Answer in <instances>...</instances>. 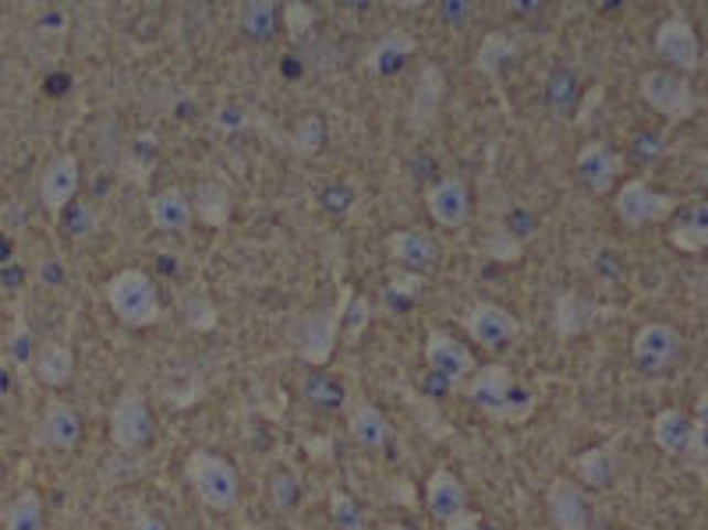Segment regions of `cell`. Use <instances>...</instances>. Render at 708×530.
<instances>
[{
	"label": "cell",
	"mask_w": 708,
	"mask_h": 530,
	"mask_svg": "<svg viewBox=\"0 0 708 530\" xmlns=\"http://www.w3.org/2000/svg\"><path fill=\"white\" fill-rule=\"evenodd\" d=\"M464 392L482 414L496 418V421H507V424L525 421L535 410V397L517 389L507 365H479L475 371H471V379L464 382Z\"/></svg>",
	"instance_id": "1"
},
{
	"label": "cell",
	"mask_w": 708,
	"mask_h": 530,
	"mask_svg": "<svg viewBox=\"0 0 708 530\" xmlns=\"http://www.w3.org/2000/svg\"><path fill=\"white\" fill-rule=\"evenodd\" d=\"M184 482L192 485L195 499L213 512H230L242 499V477L227 456L213 450H192L184 459Z\"/></svg>",
	"instance_id": "2"
},
{
	"label": "cell",
	"mask_w": 708,
	"mask_h": 530,
	"mask_svg": "<svg viewBox=\"0 0 708 530\" xmlns=\"http://www.w3.org/2000/svg\"><path fill=\"white\" fill-rule=\"evenodd\" d=\"M107 304L128 329H149L160 322V294L146 269H121L107 280Z\"/></svg>",
	"instance_id": "3"
},
{
	"label": "cell",
	"mask_w": 708,
	"mask_h": 530,
	"mask_svg": "<svg viewBox=\"0 0 708 530\" xmlns=\"http://www.w3.org/2000/svg\"><path fill=\"white\" fill-rule=\"evenodd\" d=\"M652 442L666 456H690L705 464V403L698 418H690L680 407H666L652 418Z\"/></svg>",
	"instance_id": "4"
},
{
	"label": "cell",
	"mask_w": 708,
	"mask_h": 530,
	"mask_svg": "<svg viewBox=\"0 0 708 530\" xmlns=\"http://www.w3.org/2000/svg\"><path fill=\"white\" fill-rule=\"evenodd\" d=\"M637 93H642V99L655 113L669 117L673 125L687 121V117H695L698 110V96L690 89V82L677 72H669V67H652V72H645L642 82H637Z\"/></svg>",
	"instance_id": "5"
},
{
	"label": "cell",
	"mask_w": 708,
	"mask_h": 530,
	"mask_svg": "<svg viewBox=\"0 0 708 530\" xmlns=\"http://www.w3.org/2000/svg\"><path fill=\"white\" fill-rule=\"evenodd\" d=\"M613 209L631 230H642V227H652V224H663V219L677 209V198L655 192L645 177H631V181H623L616 187Z\"/></svg>",
	"instance_id": "6"
},
{
	"label": "cell",
	"mask_w": 708,
	"mask_h": 530,
	"mask_svg": "<svg viewBox=\"0 0 708 530\" xmlns=\"http://www.w3.org/2000/svg\"><path fill=\"white\" fill-rule=\"evenodd\" d=\"M149 435H153V414H149V400L142 389H125L110 407V442L121 453L142 450Z\"/></svg>",
	"instance_id": "7"
},
{
	"label": "cell",
	"mask_w": 708,
	"mask_h": 530,
	"mask_svg": "<svg viewBox=\"0 0 708 530\" xmlns=\"http://www.w3.org/2000/svg\"><path fill=\"white\" fill-rule=\"evenodd\" d=\"M680 350H684V336L673 326H666V322H648V326H642L631 339V357L645 375H666L680 361Z\"/></svg>",
	"instance_id": "8"
},
{
	"label": "cell",
	"mask_w": 708,
	"mask_h": 530,
	"mask_svg": "<svg viewBox=\"0 0 708 530\" xmlns=\"http://www.w3.org/2000/svg\"><path fill=\"white\" fill-rule=\"evenodd\" d=\"M655 50H659V57L669 64V72H677V75L701 72L705 50H701L695 25H690L684 14H673V19H666L659 29H655Z\"/></svg>",
	"instance_id": "9"
},
{
	"label": "cell",
	"mask_w": 708,
	"mask_h": 530,
	"mask_svg": "<svg viewBox=\"0 0 708 530\" xmlns=\"http://www.w3.org/2000/svg\"><path fill=\"white\" fill-rule=\"evenodd\" d=\"M426 365L440 382H447L450 389H464V382L475 371V354H471L458 336L432 329L426 336Z\"/></svg>",
	"instance_id": "10"
},
{
	"label": "cell",
	"mask_w": 708,
	"mask_h": 530,
	"mask_svg": "<svg viewBox=\"0 0 708 530\" xmlns=\"http://www.w3.org/2000/svg\"><path fill=\"white\" fill-rule=\"evenodd\" d=\"M78 187H82V163L75 152H64V156H54L40 174V202L46 213L61 216L64 209H72L75 198H78Z\"/></svg>",
	"instance_id": "11"
},
{
	"label": "cell",
	"mask_w": 708,
	"mask_h": 530,
	"mask_svg": "<svg viewBox=\"0 0 708 530\" xmlns=\"http://www.w3.org/2000/svg\"><path fill=\"white\" fill-rule=\"evenodd\" d=\"M347 301H351V294L344 290L336 307H323V312H312L305 318V336H301V361L305 365H312V368L330 365L336 339H341V318H344Z\"/></svg>",
	"instance_id": "12"
},
{
	"label": "cell",
	"mask_w": 708,
	"mask_h": 530,
	"mask_svg": "<svg viewBox=\"0 0 708 530\" xmlns=\"http://www.w3.org/2000/svg\"><path fill=\"white\" fill-rule=\"evenodd\" d=\"M549 517L560 530H596V512L575 477H553L546 491Z\"/></svg>",
	"instance_id": "13"
},
{
	"label": "cell",
	"mask_w": 708,
	"mask_h": 530,
	"mask_svg": "<svg viewBox=\"0 0 708 530\" xmlns=\"http://www.w3.org/2000/svg\"><path fill=\"white\" fill-rule=\"evenodd\" d=\"M464 329H468V336L475 339L479 347L493 350V347L511 344V339L521 333V322H517V315L507 312V307H500L493 301H479V304L468 307Z\"/></svg>",
	"instance_id": "14"
},
{
	"label": "cell",
	"mask_w": 708,
	"mask_h": 530,
	"mask_svg": "<svg viewBox=\"0 0 708 530\" xmlns=\"http://www.w3.org/2000/svg\"><path fill=\"white\" fill-rule=\"evenodd\" d=\"M578 174L588 184V192L610 195L616 181L623 177V156L602 139H592L578 149Z\"/></svg>",
	"instance_id": "15"
},
{
	"label": "cell",
	"mask_w": 708,
	"mask_h": 530,
	"mask_svg": "<svg viewBox=\"0 0 708 530\" xmlns=\"http://www.w3.org/2000/svg\"><path fill=\"white\" fill-rule=\"evenodd\" d=\"M386 255H390L397 269H408V272H418V277H426V272L440 262L443 251H440V241H436L432 234L404 227V230H394L390 237H386Z\"/></svg>",
	"instance_id": "16"
},
{
	"label": "cell",
	"mask_w": 708,
	"mask_h": 530,
	"mask_svg": "<svg viewBox=\"0 0 708 530\" xmlns=\"http://www.w3.org/2000/svg\"><path fill=\"white\" fill-rule=\"evenodd\" d=\"M426 209L429 219L436 227L443 230H461L471 216V195H468V184L461 177H443L436 181L429 192H426Z\"/></svg>",
	"instance_id": "17"
},
{
	"label": "cell",
	"mask_w": 708,
	"mask_h": 530,
	"mask_svg": "<svg viewBox=\"0 0 708 530\" xmlns=\"http://www.w3.org/2000/svg\"><path fill=\"white\" fill-rule=\"evenodd\" d=\"M426 509L440 527L450 523L453 517H461V512L468 509V488H464L461 477L447 467L432 470L429 482H426Z\"/></svg>",
	"instance_id": "18"
},
{
	"label": "cell",
	"mask_w": 708,
	"mask_h": 530,
	"mask_svg": "<svg viewBox=\"0 0 708 530\" xmlns=\"http://www.w3.org/2000/svg\"><path fill=\"white\" fill-rule=\"evenodd\" d=\"M447 93V78L436 64H421L418 67V82H415V96H411V107H408V121L415 131H426L432 125V117L440 113V102Z\"/></svg>",
	"instance_id": "19"
},
{
	"label": "cell",
	"mask_w": 708,
	"mask_h": 530,
	"mask_svg": "<svg viewBox=\"0 0 708 530\" xmlns=\"http://www.w3.org/2000/svg\"><path fill=\"white\" fill-rule=\"evenodd\" d=\"M347 432H351V439L358 442L362 450H386V446H390V439H394V424H390V418H386L376 403L362 400V403L351 407Z\"/></svg>",
	"instance_id": "20"
},
{
	"label": "cell",
	"mask_w": 708,
	"mask_h": 530,
	"mask_svg": "<svg viewBox=\"0 0 708 530\" xmlns=\"http://www.w3.org/2000/svg\"><path fill=\"white\" fill-rule=\"evenodd\" d=\"M149 219H153V227L163 230V234H184L192 227V198L184 187H163L153 198H149Z\"/></svg>",
	"instance_id": "21"
},
{
	"label": "cell",
	"mask_w": 708,
	"mask_h": 530,
	"mask_svg": "<svg viewBox=\"0 0 708 530\" xmlns=\"http://www.w3.org/2000/svg\"><path fill=\"white\" fill-rule=\"evenodd\" d=\"M40 442L50 450H75L78 442H82V418H78V410L75 407H67L61 400H54L46 410H43V418H40Z\"/></svg>",
	"instance_id": "22"
},
{
	"label": "cell",
	"mask_w": 708,
	"mask_h": 530,
	"mask_svg": "<svg viewBox=\"0 0 708 530\" xmlns=\"http://www.w3.org/2000/svg\"><path fill=\"white\" fill-rule=\"evenodd\" d=\"M596 326V304L578 290H564L553 304V333L560 339H575Z\"/></svg>",
	"instance_id": "23"
},
{
	"label": "cell",
	"mask_w": 708,
	"mask_h": 530,
	"mask_svg": "<svg viewBox=\"0 0 708 530\" xmlns=\"http://www.w3.org/2000/svg\"><path fill=\"white\" fill-rule=\"evenodd\" d=\"M192 213L195 219H202L206 227L213 230H221L230 224V216H234V202H230V192H227V184L224 181H199L192 192Z\"/></svg>",
	"instance_id": "24"
},
{
	"label": "cell",
	"mask_w": 708,
	"mask_h": 530,
	"mask_svg": "<svg viewBox=\"0 0 708 530\" xmlns=\"http://www.w3.org/2000/svg\"><path fill=\"white\" fill-rule=\"evenodd\" d=\"M32 371L46 389H61L72 382L75 375V350L67 344H43L32 357Z\"/></svg>",
	"instance_id": "25"
},
{
	"label": "cell",
	"mask_w": 708,
	"mask_h": 530,
	"mask_svg": "<svg viewBox=\"0 0 708 530\" xmlns=\"http://www.w3.org/2000/svg\"><path fill=\"white\" fill-rule=\"evenodd\" d=\"M415 54V40L408 36L404 29H390L386 36L368 50L365 54V67L373 75H394L404 67V61H408Z\"/></svg>",
	"instance_id": "26"
},
{
	"label": "cell",
	"mask_w": 708,
	"mask_h": 530,
	"mask_svg": "<svg viewBox=\"0 0 708 530\" xmlns=\"http://www.w3.org/2000/svg\"><path fill=\"white\" fill-rule=\"evenodd\" d=\"M669 245L687 255H698L708 245V205L698 202L695 209H687L680 219H673L669 227Z\"/></svg>",
	"instance_id": "27"
},
{
	"label": "cell",
	"mask_w": 708,
	"mask_h": 530,
	"mask_svg": "<svg viewBox=\"0 0 708 530\" xmlns=\"http://www.w3.org/2000/svg\"><path fill=\"white\" fill-rule=\"evenodd\" d=\"M613 470H616V453L613 446H592L575 456V474H578V485L584 488H605L613 482Z\"/></svg>",
	"instance_id": "28"
},
{
	"label": "cell",
	"mask_w": 708,
	"mask_h": 530,
	"mask_svg": "<svg viewBox=\"0 0 708 530\" xmlns=\"http://www.w3.org/2000/svg\"><path fill=\"white\" fill-rule=\"evenodd\" d=\"M514 50L517 46H514V40L507 36V32H485L479 50H475V67H479L482 75L496 78L503 67L514 61Z\"/></svg>",
	"instance_id": "29"
},
{
	"label": "cell",
	"mask_w": 708,
	"mask_h": 530,
	"mask_svg": "<svg viewBox=\"0 0 708 530\" xmlns=\"http://www.w3.org/2000/svg\"><path fill=\"white\" fill-rule=\"evenodd\" d=\"M277 22H280V11L273 0H248L238 11V29L251 40H269L277 32Z\"/></svg>",
	"instance_id": "30"
},
{
	"label": "cell",
	"mask_w": 708,
	"mask_h": 530,
	"mask_svg": "<svg viewBox=\"0 0 708 530\" xmlns=\"http://www.w3.org/2000/svg\"><path fill=\"white\" fill-rule=\"evenodd\" d=\"M4 530H43V499L40 491L25 488L14 495V502L4 509Z\"/></svg>",
	"instance_id": "31"
},
{
	"label": "cell",
	"mask_w": 708,
	"mask_h": 530,
	"mask_svg": "<svg viewBox=\"0 0 708 530\" xmlns=\"http://www.w3.org/2000/svg\"><path fill=\"white\" fill-rule=\"evenodd\" d=\"M330 517L341 530H365V512L347 491H333L330 495Z\"/></svg>",
	"instance_id": "32"
},
{
	"label": "cell",
	"mask_w": 708,
	"mask_h": 530,
	"mask_svg": "<svg viewBox=\"0 0 708 530\" xmlns=\"http://www.w3.org/2000/svg\"><path fill=\"white\" fill-rule=\"evenodd\" d=\"M291 142H294V149H298V152H305V156H312V152H319V145L326 142L323 117H315V113L301 117L298 128H294V134H291Z\"/></svg>",
	"instance_id": "33"
},
{
	"label": "cell",
	"mask_w": 708,
	"mask_h": 530,
	"mask_svg": "<svg viewBox=\"0 0 708 530\" xmlns=\"http://www.w3.org/2000/svg\"><path fill=\"white\" fill-rule=\"evenodd\" d=\"M266 499L277 512H291V506L298 502V477L294 474H273L269 477V488H266Z\"/></svg>",
	"instance_id": "34"
},
{
	"label": "cell",
	"mask_w": 708,
	"mask_h": 530,
	"mask_svg": "<svg viewBox=\"0 0 708 530\" xmlns=\"http://www.w3.org/2000/svg\"><path fill=\"white\" fill-rule=\"evenodd\" d=\"M386 283H390V290L400 301H418L421 294H426V277H418V272H408V269H397V266H390V272H386Z\"/></svg>",
	"instance_id": "35"
},
{
	"label": "cell",
	"mask_w": 708,
	"mask_h": 530,
	"mask_svg": "<svg viewBox=\"0 0 708 530\" xmlns=\"http://www.w3.org/2000/svg\"><path fill=\"white\" fill-rule=\"evenodd\" d=\"M344 312H347V315L341 318V329H347L351 336H362V329L368 326V318H373V304H368V298L347 301Z\"/></svg>",
	"instance_id": "36"
},
{
	"label": "cell",
	"mask_w": 708,
	"mask_h": 530,
	"mask_svg": "<svg viewBox=\"0 0 708 530\" xmlns=\"http://www.w3.org/2000/svg\"><path fill=\"white\" fill-rule=\"evenodd\" d=\"M575 82H570V75H553L549 85H546V99H549V107L553 110H567L570 102H575Z\"/></svg>",
	"instance_id": "37"
},
{
	"label": "cell",
	"mask_w": 708,
	"mask_h": 530,
	"mask_svg": "<svg viewBox=\"0 0 708 530\" xmlns=\"http://www.w3.org/2000/svg\"><path fill=\"white\" fill-rule=\"evenodd\" d=\"M280 19H283V25L291 29V36L298 40V36H305V32L315 25V11H312L309 4H288V8H283Z\"/></svg>",
	"instance_id": "38"
},
{
	"label": "cell",
	"mask_w": 708,
	"mask_h": 530,
	"mask_svg": "<svg viewBox=\"0 0 708 530\" xmlns=\"http://www.w3.org/2000/svg\"><path fill=\"white\" fill-rule=\"evenodd\" d=\"M11 357L19 365H32V357H36V350H32V336H29V326L25 322H19V326L11 329Z\"/></svg>",
	"instance_id": "39"
},
{
	"label": "cell",
	"mask_w": 708,
	"mask_h": 530,
	"mask_svg": "<svg viewBox=\"0 0 708 530\" xmlns=\"http://www.w3.org/2000/svg\"><path fill=\"white\" fill-rule=\"evenodd\" d=\"M485 248L493 251L500 262H517V255H521V241H517V237H511V234H503V230L496 237H489Z\"/></svg>",
	"instance_id": "40"
},
{
	"label": "cell",
	"mask_w": 708,
	"mask_h": 530,
	"mask_svg": "<svg viewBox=\"0 0 708 530\" xmlns=\"http://www.w3.org/2000/svg\"><path fill=\"white\" fill-rule=\"evenodd\" d=\"M309 400L315 403V407H336V400H341V392H336V386L333 382H326V379H315L312 386H309Z\"/></svg>",
	"instance_id": "41"
},
{
	"label": "cell",
	"mask_w": 708,
	"mask_h": 530,
	"mask_svg": "<svg viewBox=\"0 0 708 530\" xmlns=\"http://www.w3.org/2000/svg\"><path fill=\"white\" fill-rule=\"evenodd\" d=\"M443 530H493L485 520H482V512H471L464 509L461 517H453L450 523H443Z\"/></svg>",
	"instance_id": "42"
},
{
	"label": "cell",
	"mask_w": 708,
	"mask_h": 530,
	"mask_svg": "<svg viewBox=\"0 0 708 530\" xmlns=\"http://www.w3.org/2000/svg\"><path fill=\"white\" fill-rule=\"evenodd\" d=\"M131 530H171V527H167V520L157 517V512H139V517L131 520Z\"/></svg>",
	"instance_id": "43"
},
{
	"label": "cell",
	"mask_w": 708,
	"mask_h": 530,
	"mask_svg": "<svg viewBox=\"0 0 708 530\" xmlns=\"http://www.w3.org/2000/svg\"><path fill=\"white\" fill-rule=\"evenodd\" d=\"M386 530H415V527H411V523H390Z\"/></svg>",
	"instance_id": "44"
}]
</instances>
